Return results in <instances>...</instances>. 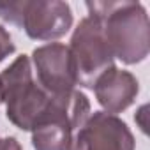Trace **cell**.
<instances>
[{
  "label": "cell",
  "mask_w": 150,
  "mask_h": 150,
  "mask_svg": "<svg viewBox=\"0 0 150 150\" xmlns=\"http://www.w3.org/2000/svg\"><path fill=\"white\" fill-rule=\"evenodd\" d=\"M37 83L48 96H65L76 90V76L72 69L69 48L62 42L39 46L32 53Z\"/></svg>",
  "instance_id": "obj_7"
},
{
  "label": "cell",
  "mask_w": 150,
  "mask_h": 150,
  "mask_svg": "<svg viewBox=\"0 0 150 150\" xmlns=\"http://www.w3.org/2000/svg\"><path fill=\"white\" fill-rule=\"evenodd\" d=\"M0 18L35 41L60 39L72 27V11L60 0H0Z\"/></svg>",
  "instance_id": "obj_4"
},
{
  "label": "cell",
  "mask_w": 150,
  "mask_h": 150,
  "mask_svg": "<svg viewBox=\"0 0 150 150\" xmlns=\"http://www.w3.org/2000/svg\"><path fill=\"white\" fill-rule=\"evenodd\" d=\"M0 90L9 122L21 131H32L51 97L34 78L32 62L27 55H20L4 69L0 74Z\"/></svg>",
  "instance_id": "obj_3"
},
{
  "label": "cell",
  "mask_w": 150,
  "mask_h": 150,
  "mask_svg": "<svg viewBox=\"0 0 150 150\" xmlns=\"http://www.w3.org/2000/svg\"><path fill=\"white\" fill-rule=\"evenodd\" d=\"M92 90L96 92V99L104 111L117 115L125 111L136 101L139 83L132 72L113 65L96 81Z\"/></svg>",
  "instance_id": "obj_8"
},
{
  "label": "cell",
  "mask_w": 150,
  "mask_h": 150,
  "mask_svg": "<svg viewBox=\"0 0 150 150\" xmlns=\"http://www.w3.org/2000/svg\"><path fill=\"white\" fill-rule=\"evenodd\" d=\"M88 14L97 16L115 58L132 65L148 57L150 25L139 2H87Z\"/></svg>",
  "instance_id": "obj_1"
},
{
  "label": "cell",
  "mask_w": 150,
  "mask_h": 150,
  "mask_svg": "<svg viewBox=\"0 0 150 150\" xmlns=\"http://www.w3.org/2000/svg\"><path fill=\"white\" fill-rule=\"evenodd\" d=\"M76 76V85L94 88L96 81L113 67L115 57L104 37L103 23L97 16L88 14L74 28L71 44L67 46Z\"/></svg>",
  "instance_id": "obj_5"
},
{
  "label": "cell",
  "mask_w": 150,
  "mask_h": 150,
  "mask_svg": "<svg viewBox=\"0 0 150 150\" xmlns=\"http://www.w3.org/2000/svg\"><path fill=\"white\" fill-rule=\"evenodd\" d=\"M14 50H16V46L13 42L11 34L4 27H0V62H4L9 55H13Z\"/></svg>",
  "instance_id": "obj_9"
},
{
  "label": "cell",
  "mask_w": 150,
  "mask_h": 150,
  "mask_svg": "<svg viewBox=\"0 0 150 150\" xmlns=\"http://www.w3.org/2000/svg\"><path fill=\"white\" fill-rule=\"evenodd\" d=\"M136 141L127 124L117 115L94 111L76 131L69 150H134Z\"/></svg>",
  "instance_id": "obj_6"
},
{
  "label": "cell",
  "mask_w": 150,
  "mask_h": 150,
  "mask_svg": "<svg viewBox=\"0 0 150 150\" xmlns=\"http://www.w3.org/2000/svg\"><path fill=\"white\" fill-rule=\"evenodd\" d=\"M0 104H2V90H0Z\"/></svg>",
  "instance_id": "obj_11"
},
{
  "label": "cell",
  "mask_w": 150,
  "mask_h": 150,
  "mask_svg": "<svg viewBox=\"0 0 150 150\" xmlns=\"http://www.w3.org/2000/svg\"><path fill=\"white\" fill-rule=\"evenodd\" d=\"M88 115L90 103L83 92L72 90L65 96H51L30 131L32 146L35 150H69L74 134Z\"/></svg>",
  "instance_id": "obj_2"
},
{
  "label": "cell",
  "mask_w": 150,
  "mask_h": 150,
  "mask_svg": "<svg viewBox=\"0 0 150 150\" xmlns=\"http://www.w3.org/2000/svg\"><path fill=\"white\" fill-rule=\"evenodd\" d=\"M0 150H23L20 141L13 136H7V138H2L0 139Z\"/></svg>",
  "instance_id": "obj_10"
}]
</instances>
